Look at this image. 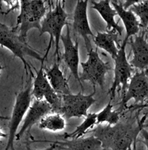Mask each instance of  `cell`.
<instances>
[{"mask_svg":"<svg viewBox=\"0 0 148 150\" xmlns=\"http://www.w3.org/2000/svg\"><path fill=\"white\" fill-rule=\"evenodd\" d=\"M142 129L140 122L136 127L118 122L112 126L108 125L104 126L99 124L97 128L91 132H93V135L100 140L102 149L127 150L132 146Z\"/></svg>","mask_w":148,"mask_h":150,"instance_id":"cell-1","label":"cell"},{"mask_svg":"<svg viewBox=\"0 0 148 150\" xmlns=\"http://www.w3.org/2000/svg\"><path fill=\"white\" fill-rule=\"evenodd\" d=\"M0 45L10 50L15 57L19 58L23 63L26 75L34 76L31 66L28 63L25 57H32L38 61L45 62V59L41 56L34 49L32 48L27 42L23 41L19 34L18 27H9L0 23Z\"/></svg>","mask_w":148,"mask_h":150,"instance_id":"cell-2","label":"cell"},{"mask_svg":"<svg viewBox=\"0 0 148 150\" xmlns=\"http://www.w3.org/2000/svg\"><path fill=\"white\" fill-rule=\"evenodd\" d=\"M68 15L65 11L62 2L57 1L54 9H50L47 13L41 22V28L39 36L45 33L50 35V40L46 53L44 57L46 59L51 48L53 40L55 44L54 56L57 57L58 61L60 60V41L62 36V31L65 26L68 25Z\"/></svg>","mask_w":148,"mask_h":150,"instance_id":"cell-3","label":"cell"},{"mask_svg":"<svg viewBox=\"0 0 148 150\" xmlns=\"http://www.w3.org/2000/svg\"><path fill=\"white\" fill-rule=\"evenodd\" d=\"M20 13L17 18L16 27L20 38L27 41L28 31L37 29L39 31L41 22L46 15L47 8L44 0H20Z\"/></svg>","mask_w":148,"mask_h":150,"instance_id":"cell-4","label":"cell"},{"mask_svg":"<svg viewBox=\"0 0 148 150\" xmlns=\"http://www.w3.org/2000/svg\"><path fill=\"white\" fill-rule=\"evenodd\" d=\"M32 88V84L30 83L25 89L20 92L16 97L12 116L9 119L8 142L5 150H15L14 144L18 130L32 103L33 98Z\"/></svg>","mask_w":148,"mask_h":150,"instance_id":"cell-5","label":"cell"},{"mask_svg":"<svg viewBox=\"0 0 148 150\" xmlns=\"http://www.w3.org/2000/svg\"><path fill=\"white\" fill-rule=\"evenodd\" d=\"M88 53V59L85 62H81L82 71L80 75L82 81H89L96 88L99 86L102 89L105 82V76L112 70L108 62H104L99 57L97 50L91 49Z\"/></svg>","mask_w":148,"mask_h":150,"instance_id":"cell-6","label":"cell"},{"mask_svg":"<svg viewBox=\"0 0 148 150\" xmlns=\"http://www.w3.org/2000/svg\"><path fill=\"white\" fill-rule=\"evenodd\" d=\"M96 89L90 95H84L81 92L77 94L70 93L62 95V106L60 112L65 118L85 117L88 114V110L96 102L94 96Z\"/></svg>","mask_w":148,"mask_h":150,"instance_id":"cell-7","label":"cell"},{"mask_svg":"<svg viewBox=\"0 0 148 150\" xmlns=\"http://www.w3.org/2000/svg\"><path fill=\"white\" fill-rule=\"evenodd\" d=\"M128 40L124 38L117 56L113 59L115 63L114 79L113 84L108 92L110 100L112 101L115 97L118 89H121L122 97L124 95L133 71V67L128 61L125 53V46Z\"/></svg>","mask_w":148,"mask_h":150,"instance_id":"cell-8","label":"cell"},{"mask_svg":"<svg viewBox=\"0 0 148 150\" xmlns=\"http://www.w3.org/2000/svg\"><path fill=\"white\" fill-rule=\"evenodd\" d=\"M148 99V76L145 71H140L131 77L118 111L121 114L127 108V104L131 100H134V103L130 108L143 104Z\"/></svg>","mask_w":148,"mask_h":150,"instance_id":"cell-9","label":"cell"},{"mask_svg":"<svg viewBox=\"0 0 148 150\" xmlns=\"http://www.w3.org/2000/svg\"><path fill=\"white\" fill-rule=\"evenodd\" d=\"M89 0H78L73 13V27L75 33L81 36L87 51L92 49L89 37H95L89 25L87 16Z\"/></svg>","mask_w":148,"mask_h":150,"instance_id":"cell-10","label":"cell"},{"mask_svg":"<svg viewBox=\"0 0 148 150\" xmlns=\"http://www.w3.org/2000/svg\"><path fill=\"white\" fill-rule=\"evenodd\" d=\"M51 112V108L49 104L45 100L34 99L28 108L22 125L16 136V140H19L25 132L30 130L32 126L39 124L41 120Z\"/></svg>","mask_w":148,"mask_h":150,"instance_id":"cell-11","label":"cell"},{"mask_svg":"<svg viewBox=\"0 0 148 150\" xmlns=\"http://www.w3.org/2000/svg\"><path fill=\"white\" fill-rule=\"evenodd\" d=\"M70 32V27L67 25L66 33L64 35H62L61 37V41H62L64 47L63 60L66 66L70 70L74 78L79 82L83 89L79 73V66L80 64L79 42L78 40H76L74 44L71 38Z\"/></svg>","mask_w":148,"mask_h":150,"instance_id":"cell-12","label":"cell"},{"mask_svg":"<svg viewBox=\"0 0 148 150\" xmlns=\"http://www.w3.org/2000/svg\"><path fill=\"white\" fill-rule=\"evenodd\" d=\"M133 57L129 62L133 68L140 71L148 69V42L145 39L144 34L136 35L130 42Z\"/></svg>","mask_w":148,"mask_h":150,"instance_id":"cell-13","label":"cell"},{"mask_svg":"<svg viewBox=\"0 0 148 150\" xmlns=\"http://www.w3.org/2000/svg\"><path fill=\"white\" fill-rule=\"evenodd\" d=\"M111 0H100L99 2L92 1V8L96 10L106 22V31L113 29L116 30L120 36H122L123 28L118 25L115 21V16L118 15L116 10L113 9L110 4Z\"/></svg>","mask_w":148,"mask_h":150,"instance_id":"cell-14","label":"cell"},{"mask_svg":"<svg viewBox=\"0 0 148 150\" xmlns=\"http://www.w3.org/2000/svg\"><path fill=\"white\" fill-rule=\"evenodd\" d=\"M118 33L113 29L104 33L98 31L94 37V42L97 47L107 52L113 59L119 52L116 44L120 46L118 41Z\"/></svg>","mask_w":148,"mask_h":150,"instance_id":"cell-15","label":"cell"},{"mask_svg":"<svg viewBox=\"0 0 148 150\" xmlns=\"http://www.w3.org/2000/svg\"><path fill=\"white\" fill-rule=\"evenodd\" d=\"M50 83L54 91L61 95L71 93L68 80L60 68L58 63H55L51 67L45 70Z\"/></svg>","mask_w":148,"mask_h":150,"instance_id":"cell-16","label":"cell"},{"mask_svg":"<svg viewBox=\"0 0 148 150\" xmlns=\"http://www.w3.org/2000/svg\"><path fill=\"white\" fill-rule=\"evenodd\" d=\"M111 4L116 10L118 15L119 16L123 23L126 31L125 39L128 41L130 37L136 35L138 33L140 24L134 13L130 9H124L123 4H118L114 1H112Z\"/></svg>","mask_w":148,"mask_h":150,"instance_id":"cell-17","label":"cell"},{"mask_svg":"<svg viewBox=\"0 0 148 150\" xmlns=\"http://www.w3.org/2000/svg\"><path fill=\"white\" fill-rule=\"evenodd\" d=\"M56 144H61L66 150H102V143L93 134L87 137L66 139L64 142H54Z\"/></svg>","mask_w":148,"mask_h":150,"instance_id":"cell-18","label":"cell"},{"mask_svg":"<svg viewBox=\"0 0 148 150\" xmlns=\"http://www.w3.org/2000/svg\"><path fill=\"white\" fill-rule=\"evenodd\" d=\"M37 75L32 84V95L34 99L37 100L44 99L45 95L54 90L48 79L44 68V62H41V66L38 71L36 70Z\"/></svg>","mask_w":148,"mask_h":150,"instance_id":"cell-19","label":"cell"},{"mask_svg":"<svg viewBox=\"0 0 148 150\" xmlns=\"http://www.w3.org/2000/svg\"><path fill=\"white\" fill-rule=\"evenodd\" d=\"M65 118L60 113L51 112L44 117L39 123V127L42 130L57 132L66 129Z\"/></svg>","mask_w":148,"mask_h":150,"instance_id":"cell-20","label":"cell"},{"mask_svg":"<svg viewBox=\"0 0 148 150\" xmlns=\"http://www.w3.org/2000/svg\"><path fill=\"white\" fill-rule=\"evenodd\" d=\"M96 124H97V113H88L82 123L78 125L73 132L64 134V139H73L83 137Z\"/></svg>","mask_w":148,"mask_h":150,"instance_id":"cell-21","label":"cell"},{"mask_svg":"<svg viewBox=\"0 0 148 150\" xmlns=\"http://www.w3.org/2000/svg\"><path fill=\"white\" fill-rule=\"evenodd\" d=\"M113 105L112 104V100L99 113H97V124L107 123L108 125H116L119 122L121 114L117 110H113Z\"/></svg>","mask_w":148,"mask_h":150,"instance_id":"cell-22","label":"cell"},{"mask_svg":"<svg viewBox=\"0 0 148 150\" xmlns=\"http://www.w3.org/2000/svg\"><path fill=\"white\" fill-rule=\"evenodd\" d=\"M140 18V27L147 28L148 27V0L134 5L130 9Z\"/></svg>","mask_w":148,"mask_h":150,"instance_id":"cell-23","label":"cell"},{"mask_svg":"<svg viewBox=\"0 0 148 150\" xmlns=\"http://www.w3.org/2000/svg\"><path fill=\"white\" fill-rule=\"evenodd\" d=\"M44 99L49 104L52 112L60 113L62 106V95L52 90L45 95Z\"/></svg>","mask_w":148,"mask_h":150,"instance_id":"cell-24","label":"cell"},{"mask_svg":"<svg viewBox=\"0 0 148 150\" xmlns=\"http://www.w3.org/2000/svg\"><path fill=\"white\" fill-rule=\"evenodd\" d=\"M1 3H4L5 5L6 10L2 12V14L8 15L15 10H20V1L19 0H0Z\"/></svg>","mask_w":148,"mask_h":150,"instance_id":"cell-25","label":"cell"},{"mask_svg":"<svg viewBox=\"0 0 148 150\" xmlns=\"http://www.w3.org/2000/svg\"><path fill=\"white\" fill-rule=\"evenodd\" d=\"M142 111V117L139 121L143 128L148 127V107L141 109Z\"/></svg>","mask_w":148,"mask_h":150,"instance_id":"cell-26","label":"cell"},{"mask_svg":"<svg viewBox=\"0 0 148 150\" xmlns=\"http://www.w3.org/2000/svg\"><path fill=\"white\" fill-rule=\"evenodd\" d=\"M143 1L144 0H125L124 4H123V6L124 9L127 10L131 6L137 4Z\"/></svg>","mask_w":148,"mask_h":150,"instance_id":"cell-27","label":"cell"},{"mask_svg":"<svg viewBox=\"0 0 148 150\" xmlns=\"http://www.w3.org/2000/svg\"><path fill=\"white\" fill-rule=\"evenodd\" d=\"M141 135L142 136V141L145 144L147 149L148 150V131L145 128H143L140 132Z\"/></svg>","mask_w":148,"mask_h":150,"instance_id":"cell-28","label":"cell"},{"mask_svg":"<svg viewBox=\"0 0 148 150\" xmlns=\"http://www.w3.org/2000/svg\"><path fill=\"white\" fill-rule=\"evenodd\" d=\"M148 107V99L143 104L140 105H137V106L132 107V108H131L134 109V110H135V109H139V108H140V109H142V108H145V107Z\"/></svg>","mask_w":148,"mask_h":150,"instance_id":"cell-29","label":"cell"},{"mask_svg":"<svg viewBox=\"0 0 148 150\" xmlns=\"http://www.w3.org/2000/svg\"><path fill=\"white\" fill-rule=\"evenodd\" d=\"M51 143H52L51 145H50V146L49 147H48V148H47V149H44V150H54L56 149V147L57 146V144H56L55 143H54V142H51Z\"/></svg>","mask_w":148,"mask_h":150,"instance_id":"cell-30","label":"cell"},{"mask_svg":"<svg viewBox=\"0 0 148 150\" xmlns=\"http://www.w3.org/2000/svg\"><path fill=\"white\" fill-rule=\"evenodd\" d=\"M8 137V134L5 133L2 130V129L0 127V138H7Z\"/></svg>","mask_w":148,"mask_h":150,"instance_id":"cell-31","label":"cell"},{"mask_svg":"<svg viewBox=\"0 0 148 150\" xmlns=\"http://www.w3.org/2000/svg\"><path fill=\"white\" fill-rule=\"evenodd\" d=\"M0 120H9V118H8V117H4L3 116L0 115Z\"/></svg>","mask_w":148,"mask_h":150,"instance_id":"cell-32","label":"cell"},{"mask_svg":"<svg viewBox=\"0 0 148 150\" xmlns=\"http://www.w3.org/2000/svg\"><path fill=\"white\" fill-rule=\"evenodd\" d=\"M127 150H132V146H130V147L128 148V149Z\"/></svg>","mask_w":148,"mask_h":150,"instance_id":"cell-33","label":"cell"},{"mask_svg":"<svg viewBox=\"0 0 148 150\" xmlns=\"http://www.w3.org/2000/svg\"><path fill=\"white\" fill-rule=\"evenodd\" d=\"M4 67H2L1 65H0V71L2 70V69H4ZM0 75H1V73H0Z\"/></svg>","mask_w":148,"mask_h":150,"instance_id":"cell-34","label":"cell"},{"mask_svg":"<svg viewBox=\"0 0 148 150\" xmlns=\"http://www.w3.org/2000/svg\"><path fill=\"white\" fill-rule=\"evenodd\" d=\"M64 1V2L65 1V0H57V1Z\"/></svg>","mask_w":148,"mask_h":150,"instance_id":"cell-35","label":"cell"},{"mask_svg":"<svg viewBox=\"0 0 148 150\" xmlns=\"http://www.w3.org/2000/svg\"></svg>","mask_w":148,"mask_h":150,"instance_id":"cell-36","label":"cell"}]
</instances>
